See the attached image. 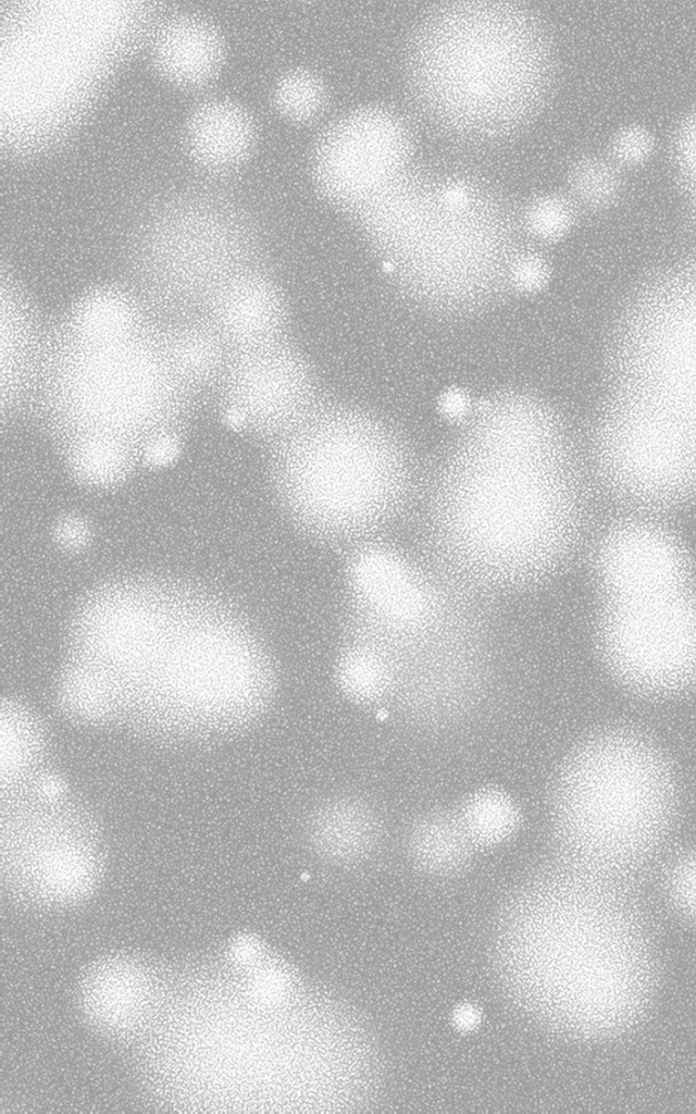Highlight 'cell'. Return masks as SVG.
<instances>
[{
    "mask_svg": "<svg viewBox=\"0 0 696 1114\" xmlns=\"http://www.w3.org/2000/svg\"><path fill=\"white\" fill-rule=\"evenodd\" d=\"M60 537L70 545H78L86 539V530L76 521H69L60 529Z\"/></svg>",
    "mask_w": 696,
    "mask_h": 1114,
    "instance_id": "obj_23",
    "label": "cell"
},
{
    "mask_svg": "<svg viewBox=\"0 0 696 1114\" xmlns=\"http://www.w3.org/2000/svg\"><path fill=\"white\" fill-rule=\"evenodd\" d=\"M655 138L642 125H627L613 135L610 141V154L617 164L637 166L645 163L654 153Z\"/></svg>",
    "mask_w": 696,
    "mask_h": 1114,
    "instance_id": "obj_20",
    "label": "cell"
},
{
    "mask_svg": "<svg viewBox=\"0 0 696 1114\" xmlns=\"http://www.w3.org/2000/svg\"><path fill=\"white\" fill-rule=\"evenodd\" d=\"M601 651L629 689L667 696L694 678V607L688 583L609 595Z\"/></svg>",
    "mask_w": 696,
    "mask_h": 1114,
    "instance_id": "obj_4",
    "label": "cell"
},
{
    "mask_svg": "<svg viewBox=\"0 0 696 1114\" xmlns=\"http://www.w3.org/2000/svg\"><path fill=\"white\" fill-rule=\"evenodd\" d=\"M257 140L251 114L240 104L213 99L197 107L186 123L185 145L192 161L210 173H228L250 157Z\"/></svg>",
    "mask_w": 696,
    "mask_h": 1114,
    "instance_id": "obj_9",
    "label": "cell"
},
{
    "mask_svg": "<svg viewBox=\"0 0 696 1114\" xmlns=\"http://www.w3.org/2000/svg\"><path fill=\"white\" fill-rule=\"evenodd\" d=\"M87 1001L95 1018L109 1028L136 1020L145 1002V982L135 967L116 965L95 974L87 986Z\"/></svg>",
    "mask_w": 696,
    "mask_h": 1114,
    "instance_id": "obj_14",
    "label": "cell"
},
{
    "mask_svg": "<svg viewBox=\"0 0 696 1114\" xmlns=\"http://www.w3.org/2000/svg\"><path fill=\"white\" fill-rule=\"evenodd\" d=\"M157 71L184 88H198L213 81L225 59L221 33L209 21L179 14L166 20L156 32L151 48Z\"/></svg>",
    "mask_w": 696,
    "mask_h": 1114,
    "instance_id": "obj_8",
    "label": "cell"
},
{
    "mask_svg": "<svg viewBox=\"0 0 696 1114\" xmlns=\"http://www.w3.org/2000/svg\"><path fill=\"white\" fill-rule=\"evenodd\" d=\"M574 492L543 440L502 436L467 460L450 492V519L462 549L506 574L548 565L571 532Z\"/></svg>",
    "mask_w": 696,
    "mask_h": 1114,
    "instance_id": "obj_3",
    "label": "cell"
},
{
    "mask_svg": "<svg viewBox=\"0 0 696 1114\" xmlns=\"http://www.w3.org/2000/svg\"><path fill=\"white\" fill-rule=\"evenodd\" d=\"M475 847H492L509 840L521 822L514 799L499 788H481L457 810Z\"/></svg>",
    "mask_w": 696,
    "mask_h": 1114,
    "instance_id": "obj_15",
    "label": "cell"
},
{
    "mask_svg": "<svg viewBox=\"0 0 696 1114\" xmlns=\"http://www.w3.org/2000/svg\"><path fill=\"white\" fill-rule=\"evenodd\" d=\"M407 847L423 871L447 875L468 864L476 849L457 810L435 809L421 815L411 826Z\"/></svg>",
    "mask_w": 696,
    "mask_h": 1114,
    "instance_id": "obj_12",
    "label": "cell"
},
{
    "mask_svg": "<svg viewBox=\"0 0 696 1114\" xmlns=\"http://www.w3.org/2000/svg\"><path fill=\"white\" fill-rule=\"evenodd\" d=\"M338 684L348 698L373 703L391 695L397 673L384 658L370 652H352L340 661Z\"/></svg>",
    "mask_w": 696,
    "mask_h": 1114,
    "instance_id": "obj_16",
    "label": "cell"
},
{
    "mask_svg": "<svg viewBox=\"0 0 696 1114\" xmlns=\"http://www.w3.org/2000/svg\"><path fill=\"white\" fill-rule=\"evenodd\" d=\"M381 838L375 810L363 800L338 796L320 804L308 821V839L322 857L350 863L369 855Z\"/></svg>",
    "mask_w": 696,
    "mask_h": 1114,
    "instance_id": "obj_10",
    "label": "cell"
},
{
    "mask_svg": "<svg viewBox=\"0 0 696 1114\" xmlns=\"http://www.w3.org/2000/svg\"><path fill=\"white\" fill-rule=\"evenodd\" d=\"M568 184L573 199L589 210L609 209L622 191L619 170L608 160L594 156L573 163Z\"/></svg>",
    "mask_w": 696,
    "mask_h": 1114,
    "instance_id": "obj_18",
    "label": "cell"
},
{
    "mask_svg": "<svg viewBox=\"0 0 696 1114\" xmlns=\"http://www.w3.org/2000/svg\"><path fill=\"white\" fill-rule=\"evenodd\" d=\"M316 453L311 463V483L319 499L335 508L360 505L373 480L365 451L352 443L336 442Z\"/></svg>",
    "mask_w": 696,
    "mask_h": 1114,
    "instance_id": "obj_13",
    "label": "cell"
},
{
    "mask_svg": "<svg viewBox=\"0 0 696 1114\" xmlns=\"http://www.w3.org/2000/svg\"><path fill=\"white\" fill-rule=\"evenodd\" d=\"M549 805L552 840L571 867L610 877L641 866L666 840L675 776L650 739L608 729L568 755Z\"/></svg>",
    "mask_w": 696,
    "mask_h": 1114,
    "instance_id": "obj_2",
    "label": "cell"
},
{
    "mask_svg": "<svg viewBox=\"0 0 696 1114\" xmlns=\"http://www.w3.org/2000/svg\"><path fill=\"white\" fill-rule=\"evenodd\" d=\"M674 164L680 181L693 194L695 180V127L694 116H686L676 132L673 145Z\"/></svg>",
    "mask_w": 696,
    "mask_h": 1114,
    "instance_id": "obj_21",
    "label": "cell"
},
{
    "mask_svg": "<svg viewBox=\"0 0 696 1114\" xmlns=\"http://www.w3.org/2000/svg\"><path fill=\"white\" fill-rule=\"evenodd\" d=\"M355 579L366 598L393 618L415 620L427 608V595L419 581L391 555L371 553L361 557Z\"/></svg>",
    "mask_w": 696,
    "mask_h": 1114,
    "instance_id": "obj_11",
    "label": "cell"
},
{
    "mask_svg": "<svg viewBox=\"0 0 696 1114\" xmlns=\"http://www.w3.org/2000/svg\"><path fill=\"white\" fill-rule=\"evenodd\" d=\"M517 270H520L518 273L520 283L525 286H536L540 284L544 276V265L539 259L534 257L522 260Z\"/></svg>",
    "mask_w": 696,
    "mask_h": 1114,
    "instance_id": "obj_22",
    "label": "cell"
},
{
    "mask_svg": "<svg viewBox=\"0 0 696 1114\" xmlns=\"http://www.w3.org/2000/svg\"><path fill=\"white\" fill-rule=\"evenodd\" d=\"M412 140L403 120L372 106L336 121L320 138L312 173L334 205L358 212L408 173Z\"/></svg>",
    "mask_w": 696,
    "mask_h": 1114,
    "instance_id": "obj_5",
    "label": "cell"
},
{
    "mask_svg": "<svg viewBox=\"0 0 696 1114\" xmlns=\"http://www.w3.org/2000/svg\"><path fill=\"white\" fill-rule=\"evenodd\" d=\"M412 92L448 132L490 140L519 129L545 101L554 78L546 29L506 2H459L419 26L407 58Z\"/></svg>",
    "mask_w": 696,
    "mask_h": 1114,
    "instance_id": "obj_1",
    "label": "cell"
},
{
    "mask_svg": "<svg viewBox=\"0 0 696 1114\" xmlns=\"http://www.w3.org/2000/svg\"><path fill=\"white\" fill-rule=\"evenodd\" d=\"M273 104L276 111L294 123H309L324 111L327 90L323 79L313 71L294 69L275 83Z\"/></svg>",
    "mask_w": 696,
    "mask_h": 1114,
    "instance_id": "obj_17",
    "label": "cell"
},
{
    "mask_svg": "<svg viewBox=\"0 0 696 1114\" xmlns=\"http://www.w3.org/2000/svg\"><path fill=\"white\" fill-rule=\"evenodd\" d=\"M487 679L482 665L452 651L397 677L391 695L406 723L424 731L458 726L484 703Z\"/></svg>",
    "mask_w": 696,
    "mask_h": 1114,
    "instance_id": "obj_6",
    "label": "cell"
},
{
    "mask_svg": "<svg viewBox=\"0 0 696 1114\" xmlns=\"http://www.w3.org/2000/svg\"><path fill=\"white\" fill-rule=\"evenodd\" d=\"M526 228L536 237L556 240L564 236L575 220L574 203L559 194L534 198L524 210Z\"/></svg>",
    "mask_w": 696,
    "mask_h": 1114,
    "instance_id": "obj_19",
    "label": "cell"
},
{
    "mask_svg": "<svg viewBox=\"0 0 696 1114\" xmlns=\"http://www.w3.org/2000/svg\"><path fill=\"white\" fill-rule=\"evenodd\" d=\"M607 594L687 582L684 557L661 532L629 527L611 535L600 554Z\"/></svg>",
    "mask_w": 696,
    "mask_h": 1114,
    "instance_id": "obj_7",
    "label": "cell"
}]
</instances>
